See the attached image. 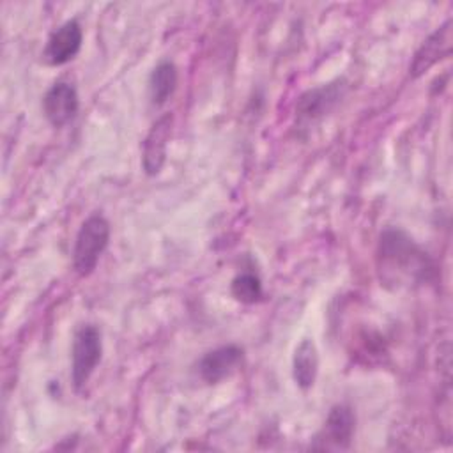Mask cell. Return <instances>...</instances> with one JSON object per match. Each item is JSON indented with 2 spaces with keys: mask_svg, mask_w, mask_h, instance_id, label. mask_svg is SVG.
<instances>
[{
  "mask_svg": "<svg viewBox=\"0 0 453 453\" xmlns=\"http://www.w3.org/2000/svg\"><path fill=\"white\" fill-rule=\"evenodd\" d=\"M103 356L101 331L92 324L76 329L71 347V380L76 389L85 388Z\"/></svg>",
  "mask_w": 453,
  "mask_h": 453,
  "instance_id": "3957f363",
  "label": "cell"
},
{
  "mask_svg": "<svg viewBox=\"0 0 453 453\" xmlns=\"http://www.w3.org/2000/svg\"><path fill=\"white\" fill-rule=\"evenodd\" d=\"M110 242V223L103 214L88 216L74 239L73 267L80 276H90Z\"/></svg>",
  "mask_w": 453,
  "mask_h": 453,
  "instance_id": "7a4b0ae2",
  "label": "cell"
},
{
  "mask_svg": "<svg viewBox=\"0 0 453 453\" xmlns=\"http://www.w3.org/2000/svg\"><path fill=\"white\" fill-rule=\"evenodd\" d=\"M319 375V350L313 340L304 338L292 356V377L301 389H310Z\"/></svg>",
  "mask_w": 453,
  "mask_h": 453,
  "instance_id": "8fae6325",
  "label": "cell"
},
{
  "mask_svg": "<svg viewBox=\"0 0 453 453\" xmlns=\"http://www.w3.org/2000/svg\"><path fill=\"white\" fill-rule=\"evenodd\" d=\"M230 294L235 301L242 304H255L262 299L264 288L262 281L253 273H241L230 283Z\"/></svg>",
  "mask_w": 453,
  "mask_h": 453,
  "instance_id": "4fadbf2b",
  "label": "cell"
},
{
  "mask_svg": "<svg viewBox=\"0 0 453 453\" xmlns=\"http://www.w3.org/2000/svg\"><path fill=\"white\" fill-rule=\"evenodd\" d=\"M179 81L177 65L172 60H161L149 76V97L154 106H163L175 92Z\"/></svg>",
  "mask_w": 453,
  "mask_h": 453,
  "instance_id": "7c38bea8",
  "label": "cell"
},
{
  "mask_svg": "<svg viewBox=\"0 0 453 453\" xmlns=\"http://www.w3.org/2000/svg\"><path fill=\"white\" fill-rule=\"evenodd\" d=\"M81 42V25L76 19H67L51 32V35L46 41L42 57L50 65H64L80 53Z\"/></svg>",
  "mask_w": 453,
  "mask_h": 453,
  "instance_id": "ba28073f",
  "label": "cell"
},
{
  "mask_svg": "<svg viewBox=\"0 0 453 453\" xmlns=\"http://www.w3.org/2000/svg\"><path fill=\"white\" fill-rule=\"evenodd\" d=\"M347 81L338 78L334 81L308 88L296 103V119L301 126H311L324 119L345 96Z\"/></svg>",
  "mask_w": 453,
  "mask_h": 453,
  "instance_id": "277c9868",
  "label": "cell"
},
{
  "mask_svg": "<svg viewBox=\"0 0 453 453\" xmlns=\"http://www.w3.org/2000/svg\"><path fill=\"white\" fill-rule=\"evenodd\" d=\"M451 51V21L448 19L437 30H434L416 50L409 73L412 78H419L428 73L437 62L446 58Z\"/></svg>",
  "mask_w": 453,
  "mask_h": 453,
  "instance_id": "9c48e42d",
  "label": "cell"
},
{
  "mask_svg": "<svg viewBox=\"0 0 453 453\" xmlns=\"http://www.w3.org/2000/svg\"><path fill=\"white\" fill-rule=\"evenodd\" d=\"M78 110V90L69 81H55L42 97V113L53 127H62L74 120Z\"/></svg>",
  "mask_w": 453,
  "mask_h": 453,
  "instance_id": "8992f818",
  "label": "cell"
},
{
  "mask_svg": "<svg viewBox=\"0 0 453 453\" xmlns=\"http://www.w3.org/2000/svg\"><path fill=\"white\" fill-rule=\"evenodd\" d=\"M356 432V414L350 405L336 403L331 407L324 428L319 434V439L326 442V448L347 449L352 442Z\"/></svg>",
  "mask_w": 453,
  "mask_h": 453,
  "instance_id": "30bf717a",
  "label": "cell"
},
{
  "mask_svg": "<svg viewBox=\"0 0 453 453\" xmlns=\"http://www.w3.org/2000/svg\"><path fill=\"white\" fill-rule=\"evenodd\" d=\"M375 264L379 280L393 288L421 285L432 278L435 269L428 253L412 237L396 228H388L380 234Z\"/></svg>",
  "mask_w": 453,
  "mask_h": 453,
  "instance_id": "6da1fadb",
  "label": "cell"
},
{
  "mask_svg": "<svg viewBox=\"0 0 453 453\" xmlns=\"http://www.w3.org/2000/svg\"><path fill=\"white\" fill-rule=\"evenodd\" d=\"M173 129V115L163 113L150 126L142 145V168L149 177L157 175L166 161V149Z\"/></svg>",
  "mask_w": 453,
  "mask_h": 453,
  "instance_id": "5b68a950",
  "label": "cell"
},
{
  "mask_svg": "<svg viewBox=\"0 0 453 453\" xmlns=\"http://www.w3.org/2000/svg\"><path fill=\"white\" fill-rule=\"evenodd\" d=\"M244 361V350L228 343L205 352L198 361V375L207 384H218L234 375Z\"/></svg>",
  "mask_w": 453,
  "mask_h": 453,
  "instance_id": "52a82bcc",
  "label": "cell"
}]
</instances>
